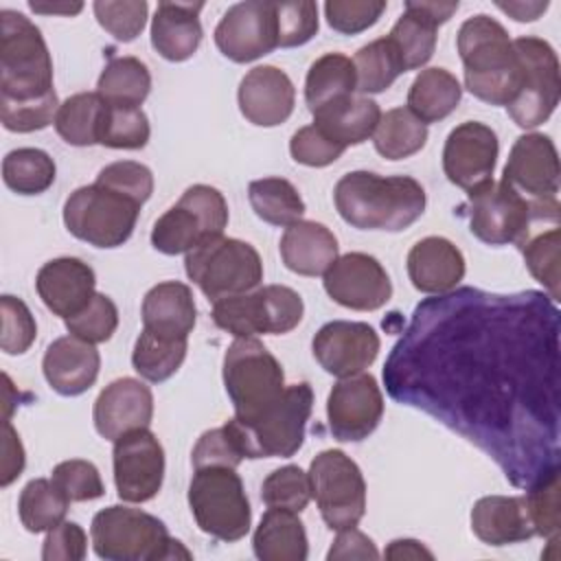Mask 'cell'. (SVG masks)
Instances as JSON below:
<instances>
[{"instance_id":"1","label":"cell","mask_w":561,"mask_h":561,"mask_svg":"<svg viewBox=\"0 0 561 561\" xmlns=\"http://www.w3.org/2000/svg\"><path fill=\"white\" fill-rule=\"evenodd\" d=\"M533 294L513 296L462 289L436 305L414 311L408 346H423L438 355V381L412 386L394 399L412 401L454 430L465 432L493 458L506 465V443L515 436L511 423H539L557 436L559 421V344L557 322L546 329V318L526 333L543 307V296L526 316ZM401 340V342H403ZM405 344V342H403ZM421 351V348H419Z\"/></svg>"},{"instance_id":"2","label":"cell","mask_w":561,"mask_h":561,"mask_svg":"<svg viewBox=\"0 0 561 561\" xmlns=\"http://www.w3.org/2000/svg\"><path fill=\"white\" fill-rule=\"evenodd\" d=\"M340 217L359 230L399 232L425 213V188L410 175L351 171L333 188Z\"/></svg>"},{"instance_id":"3","label":"cell","mask_w":561,"mask_h":561,"mask_svg":"<svg viewBox=\"0 0 561 561\" xmlns=\"http://www.w3.org/2000/svg\"><path fill=\"white\" fill-rule=\"evenodd\" d=\"M465 66V88L491 105H508L519 94L524 70L506 28L478 13L462 22L456 37Z\"/></svg>"},{"instance_id":"4","label":"cell","mask_w":561,"mask_h":561,"mask_svg":"<svg viewBox=\"0 0 561 561\" xmlns=\"http://www.w3.org/2000/svg\"><path fill=\"white\" fill-rule=\"evenodd\" d=\"M313 410V390L307 381L285 386L283 394L252 419L232 416L226 425L237 438L243 458H289L305 440Z\"/></svg>"},{"instance_id":"5","label":"cell","mask_w":561,"mask_h":561,"mask_svg":"<svg viewBox=\"0 0 561 561\" xmlns=\"http://www.w3.org/2000/svg\"><path fill=\"white\" fill-rule=\"evenodd\" d=\"M90 537L96 557L107 561L191 559V552L169 535L158 517L121 504L94 515Z\"/></svg>"},{"instance_id":"6","label":"cell","mask_w":561,"mask_h":561,"mask_svg":"<svg viewBox=\"0 0 561 561\" xmlns=\"http://www.w3.org/2000/svg\"><path fill=\"white\" fill-rule=\"evenodd\" d=\"M53 59L42 31L22 13L0 11V101L53 94Z\"/></svg>"},{"instance_id":"7","label":"cell","mask_w":561,"mask_h":561,"mask_svg":"<svg viewBox=\"0 0 561 561\" xmlns=\"http://www.w3.org/2000/svg\"><path fill=\"white\" fill-rule=\"evenodd\" d=\"M533 219L559 221V202H533L506 182H486L469 193V228L489 245H522Z\"/></svg>"},{"instance_id":"8","label":"cell","mask_w":561,"mask_h":561,"mask_svg":"<svg viewBox=\"0 0 561 561\" xmlns=\"http://www.w3.org/2000/svg\"><path fill=\"white\" fill-rule=\"evenodd\" d=\"M186 276L208 300L252 291L263 280V261L259 252L230 237H213L197 243L184 259Z\"/></svg>"},{"instance_id":"9","label":"cell","mask_w":561,"mask_h":561,"mask_svg":"<svg viewBox=\"0 0 561 561\" xmlns=\"http://www.w3.org/2000/svg\"><path fill=\"white\" fill-rule=\"evenodd\" d=\"M188 506L202 533L239 541L252 524V508L239 473L232 467L195 469L188 484Z\"/></svg>"},{"instance_id":"10","label":"cell","mask_w":561,"mask_h":561,"mask_svg":"<svg viewBox=\"0 0 561 561\" xmlns=\"http://www.w3.org/2000/svg\"><path fill=\"white\" fill-rule=\"evenodd\" d=\"M302 313L305 305L298 291L285 285H265L215 300L210 318L234 337H256L289 333L300 324Z\"/></svg>"},{"instance_id":"11","label":"cell","mask_w":561,"mask_h":561,"mask_svg":"<svg viewBox=\"0 0 561 561\" xmlns=\"http://www.w3.org/2000/svg\"><path fill=\"white\" fill-rule=\"evenodd\" d=\"M224 386L237 419H252L285 390L278 359L256 337H234L224 355Z\"/></svg>"},{"instance_id":"12","label":"cell","mask_w":561,"mask_h":561,"mask_svg":"<svg viewBox=\"0 0 561 561\" xmlns=\"http://www.w3.org/2000/svg\"><path fill=\"white\" fill-rule=\"evenodd\" d=\"M138 213L140 204L94 182L70 193L64 224L72 237L94 248H118L131 237Z\"/></svg>"},{"instance_id":"13","label":"cell","mask_w":561,"mask_h":561,"mask_svg":"<svg viewBox=\"0 0 561 561\" xmlns=\"http://www.w3.org/2000/svg\"><path fill=\"white\" fill-rule=\"evenodd\" d=\"M228 226V204L208 184L188 186L175 206L158 217L151 230V245L169 256L186 254L197 243L221 237Z\"/></svg>"},{"instance_id":"14","label":"cell","mask_w":561,"mask_h":561,"mask_svg":"<svg viewBox=\"0 0 561 561\" xmlns=\"http://www.w3.org/2000/svg\"><path fill=\"white\" fill-rule=\"evenodd\" d=\"M307 473L324 524L331 530L357 526L366 513V482L357 462L342 449H324Z\"/></svg>"},{"instance_id":"15","label":"cell","mask_w":561,"mask_h":561,"mask_svg":"<svg viewBox=\"0 0 561 561\" xmlns=\"http://www.w3.org/2000/svg\"><path fill=\"white\" fill-rule=\"evenodd\" d=\"M513 46L522 61L524 81L519 94L506 105V110L515 125L533 129L543 125L559 105V59L554 48L535 35L517 37L513 39Z\"/></svg>"},{"instance_id":"16","label":"cell","mask_w":561,"mask_h":561,"mask_svg":"<svg viewBox=\"0 0 561 561\" xmlns=\"http://www.w3.org/2000/svg\"><path fill=\"white\" fill-rule=\"evenodd\" d=\"M114 484L123 502H147L164 480V449L149 427L131 430L114 440Z\"/></svg>"},{"instance_id":"17","label":"cell","mask_w":561,"mask_h":561,"mask_svg":"<svg viewBox=\"0 0 561 561\" xmlns=\"http://www.w3.org/2000/svg\"><path fill=\"white\" fill-rule=\"evenodd\" d=\"M215 44L234 64L270 55L278 46L274 2L245 0L232 4L215 28Z\"/></svg>"},{"instance_id":"18","label":"cell","mask_w":561,"mask_h":561,"mask_svg":"<svg viewBox=\"0 0 561 561\" xmlns=\"http://www.w3.org/2000/svg\"><path fill=\"white\" fill-rule=\"evenodd\" d=\"M383 416V394L368 373L342 377L329 392L327 419L337 440L357 443L368 438Z\"/></svg>"},{"instance_id":"19","label":"cell","mask_w":561,"mask_h":561,"mask_svg":"<svg viewBox=\"0 0 561 561\" xmlns=\"http://www.w3.org/2000/svg\"><path fill=\"white\" fill-rule=\"evenodd\" d=\"M324 291L353 311L381 309L392 298V283L383 265L364 252H348L322 274Z\"/></svg>"},{"instance_id":"20","label":"cell","mask_w":561,"mask_h":561,"mask_svg":"<svg viewBox=\"0 0 561 561\" xmlns=\"http://www.w3.org/2000/svg\"><path fill=\"white\" fill-rule=\"evenodd\" d=\"M497 151V136L489 125L465 121L445 140L443 171L451 184L471 193L493 180Z\"/></svg>"},{"instance_id":"21","label":"cell","mask_w":561,"mask_h":561,"mask_svg":"<svg viewBox=\"0 0 561 561\" xmlns=\"http://www.w3.org/2000/svg\"><path fill=\"white\" fill-rule=\"evenodd\" d=\"M313 357L333 377L364 373L379 353V335L366 322L333 320L320 327L311 342Z\"/></svg>"},{"instance_id":"22","label":"cell","mask_w":561,"mask_h":561,"mask_svg":"<svg viewBox=\"0 0 561 561\" xmlns=\"http://www.w3.org/2000/svg\"><path fill=\"white\" fill-rule=\"evenodd\" d=\"M502 182L535 202L557 199L559 156L550 136L537 131L519 136L511 147Z\"/></svg>"},{"instance_id":"23","label":"cell","mask_w":561,"mask_h":561,"mask_svg":"<svg viewBox=\"0 0 561 561\" xmlns=\"http://www.w3.org/2000/svg\"><path fill=\"white\" fill-rule=\"evenodd\" d=\"M94 427L105 440H116L123 434L149 427L153 419V394L147 383L134 377H121L107 383L92 410Z\"/></svg>"},{"instance_id":"24","label":"cell","mask_w":561,"mask_h":561,"mask_svg":"<svg viewBox=\"0 0 561 561\" xmlns=\"http://www.w3.org/2000/svg\"><path fill=\"white\" fill-rule=\"evenodd\" d=\"M458 11V2H405L388 39L394 46L403 72L425 66L436 48V28Z\"/></svg>"},{"instance_id":"25","label":"cell","mask_w":561,"mask_h":561,"mask_svg":"<svg viewBox=\"0 0 561 561\" xmlns=\"http://www.w3.org/2000/svg\"><path fill=\"white\" fill-rule=\"evenodd\" d=\"M237 101L245 121L259 127H276L291 116L296 90L285 70L256 66L241 79Z\"/></svg>"},{"instance_id":"26","label":"cell","mask_w":561,"mask_h":561,"mask_svg":"<svg viewBox=\"0 0 561 561\" xmlns=\"http://www.w3.org/2000/svg\"><path fill=\"white\" fill-rule=\"evenodd\" d=\"M94 270L75 256H59L44 263L35 276V289L48 311L59 318L79 313L96 294Z\"/></svg>"},{"instance_id":"27","label":"cell","mask_w":561,"mask_h":561,"mask_svg":"<svg viewBox=\"0 0 561 561\" xmlns=\"http://www.w3.org/2000/svg\"><path fill=\"white\" fill-rule=\"evenodd\" d=\"M99 368L101 355L96 346L72 333L50 342L42 359L48 386L61 397H77L90 390L99 377Z\"/></svg>"},{"instance_id":"28","label":"cell","mask_w":561,"mask_h":561,"mask_svg":"<svg viewBox=\"0 0 561 561\" xmlns=\"http://www.w3.org/2000/svg\"><path fill=\"white\" fill-rule=\"evenodd\" d=\"M408 276L423 294H447L465 278V256L445 237H425L408 252Z\"/></svg>"},{"instance_id":"29","label":"cell","mask_w":561,"mask_h":561,"mask_svg":"<svg viewBox=\"0 0 561 561\" xmlns=\"http://www.w3.org/2000/svg\"><path fill=\"white\" fill-rule=\"evenodd\" d=\"M204 2H158L151 18V46L167 61H186L202 42Z\"/></svg>"},{"instance_id":"30","label":"cell","mask_w":561,"mask_h":561,"mask_svg":"<svg viewBox=\"0 0 561 561\" xmlns=\"http://www.w3.org/2000/svg\"><path fill=\"white\" fill-rule=\"evenodd\" d=\"M471 530L489 546H506L526 541L535 535L526 497L486 495L471 508Z\"/></svg>"},{"instance_id":"31","label":"cell","mask_w":561,"mask_h":561,"mask_svg":"<svg viewBox=\"0 0 561 561\" xmlns=\"http://www.w3.org/2000/svg\"><path fill=\"white\" fill-rule=\"evenodd\" d=\"M195 300L188 285L164 280L153 285L142 298V329L169 337L188 340L195 327Z\"/></svg>"},{"instance_id":"32","label":"cell","mask_w":561,"mask_h":561,"mask_svg":"<svg viewBox=\"0 0 561 561\" xmlns=\"http://www.w3.org/2000/svg\"><path fill=\"white\" fill-rule=\"evenodd\" d=\"M278 250L289 272L320 276L337 259V239L324 224L300 219L285 228Z\"/></svg>"},{"instance_id":"33","label":"cell","mask_w":561,"mask_h":561,"mask_svg":"<svg viewBox=\"0 0 561 561\" xmlns=\"http://www.w3.org/2000/svg\"><path fill=\"white\" fill-rule=\"evenodd\" d=\"M252 548L261 561H305L309 541L298 513L267 508L254 530Z\"/></svg>"},{"instance_id":"34","label":"cell","mask_w":561,"mask_h":561,"mask_svg":"<svg viewBox=\"0 0 561 561\" xmlns=\"http://www.w3.org/2000/svg\"><path fill=\"white\" fill-rule=\"evenodd\" d=\"M357 90V75L353 59L342 53H327L318 57L305 79V101L309 112H318L353 96Z\"/></svg>"},{"instance_id":"35","label":"cell","mask_w":561,"mask_h":561,"mask_svg":"<svg viewBox=\"0 0 561 561\" xmlns=\"http://www.w3.org/2000/svg\"><path fill=\"white\" fill-rule=\"evenodd\" d=\"M381 118V110L377 101L368 96H348L313 116V125H318L327 136L335 142L351 147L368 140L375 134V127Z\"/></svg>"},{"instance_id":"36","label":"cell","mask_w":561,"mask_h":561,"mask_svg":"<svg viewBox=\"0 0 561 561\" xmlns=\"http://www.w3.org/2000/svg\"><path fill=\"white\" fill-rule=\"evenodd\" d=\"M462 88L456 75L445 68H425L408 90V110L427 123L447 118L460 103Z\"/></svg>"},{"instance_id":"37","label":"cell","mask_w":561,"mask_h":561,"mask_svg":"<svg viewBox=\"0 0 561 561\" xmlns=\"http://www.w3.org/2000/svg\"><path fill=\"white\" fill-rule=\"evenodd\" d=\"M151 90V72L138 57H112L96 81V94L107 105L140 107Z\"/></svg>"},{"instance_id":"38","label":"cell","mask_w":561,"mask_h":561,"mask_svg":"<svg viewBox=\"0 0 561 561\" xmlns=\"http://www.w3.org/2000/svg\"><path fill=\"white\" fill-rule=\"evenodd\" d=\"M248 199L256 217L272 226L289 228L305 215V202L298 188L285 178H261L250 182Z\"/></svg>"},{"instance_id":"39","label":"cell","mask_w":561,"mask_h":561,"mask_svg":"<svg viewBox=\"0 0 561 561\" xmlns=\"http://www.w3.org/2000/svg\"><path fill=\"white\" fill-rule=\"evenodd\" d=\"M373 142L386 160H403L421 151L427 142V125L419 121L408 107H394L381 114Z\"/></svg>"},{"instance_id":"40","label":"cell","mask_w":561,"mask_h":561,"mask_svg":"<svg viewBox=\"0 0 561 561\" xmlns=\"http://www.w3.org/2000/svg\"><path fill=\"white\" fill-rule=\"evenodd\" d=\"M103 110L105 101L96 92H77L59 105L55 129L72 147L99 145Z\"/></svg>"},{"instance_id":"41","label":"cell","mask_w":561,"mask_h":561,"mask_svg":"<svg viewBox=\"0 0 561 561\" xmlns=\"http://www.w3.org/2000/svg\"><path fill=\"white\" fill-rule=\"evenodd\" d=\"M55 160L35 147H20L4 156L2 180L18 195H39L55 182Z\"/></svg>"},{"instance_id":"42","label":"cell","mask_w":561,"mask_h":561,"mask_svg":"<svg viewBox=\"0 0 561 561\" xmlns=\"http://www.w3.org/2000/svg\"><path fill=\"white\" fill-rule=\"evenodd\" d=\"M70 500L64 491L46 478L31 480L18 500L20 522L28 533H48L53 526L64 522Z\"/></svg>"},{"instance_id":"43","label":"cell","mask_w":561,"mask_h":561,"mask_svg":"<svg viewBox=\"0 0 561 561\" xmlns=\"http://www.w3.org/2000/svg\"><path fill=\"white\" fill-rule=\"evenodd\" d=\"M186 346V340H169L142 329L131 353L134 370L147 381H167L182 366Z\"/></svg>"},{"instance_id":"44","label":"cell","mask_w":561,"mask_h":561,"mask_svg":"<svg viewBox=\"0 0 561 561\" xmlns=\"http://www.w3.org/2000/svg\"><path fill=\"white\" fill-rule=\"evenodd\" d=\"M353 66L357 75V90L364 96L388 90L403 72L399 55L388 37H379L362 46L353 57Z\"/></svg>"},{"instance_id":"45","label":"cell","mask_w":561,"mask_h":561,"mask_svg":"<svg viewBox=\"0 0 561 561\" xmlns=\"http://www.w3.org/2000/svg\"><path fill=\"white\" fill-rule=\"evenodd\" d=\"M149 118L140 107L107 105L99 127V145L110 149H142L149 142Z\"/></svg>"},{"instance_id":"46","label":"cell","mask_w":561,"mask_h":561,"mask_svg":"<svg viewBox=\"0 0 561 561\" xmlns=\"http://www.w3.org/2000/svg\"><path fill=\"white\" fill-rule=\"evenodd\" d=\"M261 497L267 508H287L300 513L311 500L309 473L298 465H285L274 469L261 486Z\"/></svg>"},{"instance_id":"47","label":"cell","mask_w":561,"mask_h":561,"mask_svg":"<svg viewBox=\"0 0 561 561\" xmlns=\"http://www.w3.org/2000/svg\"><path fill=\"white\" fill-rule=\"evenodd\" d=\"M559 245H561L559 226H552L550 230L519 245L524 252L528 272L533 274L535 280H539L550 291V298L554 302L559 300Z\"/></svg>"},{"instance_id":"48","label":"cell","mask_w":561,"mask_h":561,"mask_svg":"<svg viewBox=\"0 0 561 561\" xmlns=\"http://www.w3.org/2000/svg\"><path fill=\"white\" fill-rule=\"evenodd\" d=\"M526 506L535 528V535L548 537L550 541L559 539L561 528V508H559V469H552L535 484L528 486Z\"/></svg>"},{"instance_id":"49","label":"cell","mask_w":561,"mask_h":561,"mask_svg":"<svg viewBox=\"0 0 561 561\" xmlns=\"http://www.w3.org/2000/svg\"><path fill=\"white\" fill-rule=\"evenodd\" d=\"M64 322L68 333L90 344H101L114 335L118 327V309L110 296L94 294L92 300L79 313L66 318Z\"/></svg>"},{"instance_id":"50","label":"cell","mask_w":561,"mask_h":561,"mask_svg":"<svg viewBox=\"0 0 561 561\" xmlns=\"http://www.w3.org/2000/svg\"><path fill=\"white\" fill-rule=\"evenodd\" d=\"M96 22L118 42H131L136 39L145 24H147V11L149 4L145 0H96L92 4Z\"/></svg>"},{"instance_id":"51","label":"cell","mask_w":561,"mask_h":561,"mask_svg":"<svg viewBox=\"0 0 561 561\" xmlns=\"http://www.w3.org/2000/svg\"><path fill=\"white\" fill-rule=\"evenodd\" d=\"M0 348L7 355H22L31 348L37 335V324L24 300L4 294L0 298Z\"/></svg>"},{"instance_id":"52","label":"cell","mask_w":561,"mask_h":561,"mask_svg":"<svg viewBox=\"0 0 561 561\" xmlns=\"http://www.w3.org/2000/svg\"><path fill=\"white\" fill-rule=\"evenodd\" d=\"M278 46L294 48L307 44L318 33V4L311 0L274 2Z\"/></svg>"},{"instance_id":"53","label":"cell","mask_w":561,"mask_h":561,"mask_svg":"<svg viewBox=\"0 0 561 561\" xmlns=\"http://www.w3.org/2000/svg\"><path fill=\"white\" fill-rule=\"evenodd\" d=\"M59 105L57 92L31 101H0V121L9 131L31 134L55 123Z\"/></svg>"},{"instance_id":"54","label":"cell","mask_w":561,"mask_h":561,"mask_svg":"<svg viewBox=\"0 0 561 561\" xmlns=\"http://www.w3.org/2000/svg\"><path fill=\"white\" fill-rule=\"evenodd\" d=\"M96 184L107 186L142 206L153 193V173L140 162L118 160L99 171Z\"/></svg>"},{"instance_id":"55","label":"cell","mask_w":561,"mask_h":561,"mask_svg":"<svg viewBox=\"0 0 561 561\" xmlns=\"http://www.w3.org/2000/svg\"><path fill=\"white\" fill-rule=\"evenodd\" d=\"M50 480L64 491V495L70 502H88L105 493L99 469L90 460H81V458L59 462L53 469Z\"/></svg>"},{"instance_id":"56","label":"cell","mask_w":561,"mask_h":561,"mask_svg":"<svg viewBox=\"0 0 561 561\" xmlns=\"http://www.w3.org/2000/svg\"><path fill=\"white\" fill-rule=\"evenodd\" d=\"M383 11V0H329L324 4L329 26L342 35H357L370 28Z\"/></svg>"},{"instance_id":"57","label":"cell","mask_w":561,"mask_h":561,"mask_svg":"<svg viewBox=\"0 0 561 561\" xmlns=\"http://www.w3.org/2000/svg\"><path fill=\"white\" fill-rule=\"evenodd\" d=\"M344 151H346L344 145L335 142L313 123L300 127L289 140L291 158L305 167H327L335 162Z\"/></svg>"},{"instance_id":"58","label":"cell","mask_w":561,"mask_h":561,"mask_svg":"<svg viewBox=\"0 0 561 561\" xmlns=\"http://www.w3.org/2000/svg\"><path fill=\"white\" fill-rule=\"evenodd\" d=\"M191 460H193L195 469H202V467H232V469H237L243 460V454H241V447H239L237 438L232 436V432L224 423L221 427L208 430L197 438Z\"/></svg>"},{"instance_id":"59","label":"cell","mask_w":561,"mask_h":561,"mask_svg":"<svg viewBox=\"0 0 561 561\" xmlns=\"http://www.w3.org/2000/svg\"><path fill=\"white\" fill-rule=\"evenodd\" d=\"M88 552V535L77 522L53 526L42 546L44 561H81Z\"/></svg>"},{"instance_id":"60","label":"cell","mask_w":561,"mask_h":561,"mask_svg":"<svg viewBox=\"0 0 561 561\" xmlns=\"http://www.w3.org/2000/svg\"><path fill=\"white\" fill-rule=\"evenodd\" d=\"M327 559L329 561H348V559L375 561V559H379V552H377L373 539L353 526V528L337 530V537L331 543Z\"/></svg>"},{"instance_id":"61","label":"cell","mask_w":561,"mask_h":561,"mask_svg":"<svg viewBox=\"0 0 561 561\" xmlns=\"http://www.w3.org/2000/svg\"><path fill=\"white\" fill-rule=\"evenodd\" d=\"M24 469V447L13 430L11 421H4V440H2V473H0V484L9 486L15 478H20Z\"/></svg>"},{"instance_id":"62","label":"cell","mask_w":561,"mask_h":561,"mask_svg":"<svg viewBox=\"0 0 561 561\" xmlns=\"http://www.w3.org/2000/svg\"><path fill=\"white\" fill-rule=\"evenodd\" d=\"M386 559H434V554L416 539H394L383 552Z\"/></svg>"},{"instance_id":"63","label":"cell","mask_w":561,"mask_h":561,"mask_svg":"<svg viewBox=\"0 0 561 561\" xmlns=\"http://www.w3.org/2000/svg\"><path fill=\"white\" fill-rule=\"evenodd\" d=\"M495 7L504 13H508L517 22H533L541 13H546L550 2H546V0L543 2H495Z\"/></svg>"},{"instance_id":"64","label":"cell","mask_w":561,"mask_h":561,"mask_svg":"<svg viewBox=\"0 0 561 561\" xmlns=\"http://www.w3.org/2000/svg\"><path fill=\"white\" fill-rule=\"evenodd\" d=\"M28 7H31V11H35V13H46V15H55V13H59V15H77L81 9H83V4L81 2H53V4H48V2H28Z\"/></svg>"}]
</instances>
